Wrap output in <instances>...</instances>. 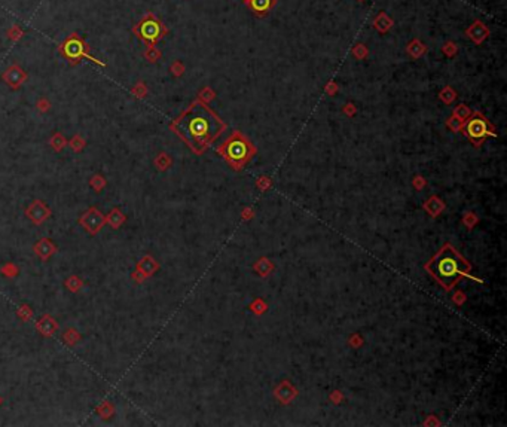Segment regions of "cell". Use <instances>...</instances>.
Here are the masks:
<instances>
[{
    "mask_svg": "<svg viewBox=\"0 0 507 427\" xmlns=\"http://www.w3.org/2000/svg\"><path fill=\"white\" fill-rule=\"evenodd\" d=\"M393 24H394V21H393L389 15H387L385 12H381V14L375 18V21H373V25H375V28H376V30H378L379 33L389 32L390 28L393 27Z\"/></svg>",
    "mask_w": 507,
    "mask_h": 427,
    "instance_id": "8fae6325",
    "label": "cell"
},
{
    "mask_svg": "<svg viewBox=\"0 0 507 427\" xmlns=\"http://www.w3.org/2000/svg\"><path fill=\"white\" fill-rule=\"evenodd\" d=\"M246 2L256 15H265L274 8L277 0H246Z\"/></svg>",
    "mask_w": 507,
    "mask_h": 427,
    "instance_id": "9c48e42d",
    "label": "cell"
},
{
    "mask_svg": "<svg viewBox=\"0 0 507 427\" xmlns=\"http://www.w3.org/2000/svg\"><path fill=\"white\" fill-rule=\"evenodd\" d=\"M466 35L468 36V39H471L474 43H482L488 36H489V28L482 22V21H474L467 30H466Z\"/></svg>",
    "mask_w": 507,
    "mask_h": 427,
    "instance_id": "ba28073f",
    "label": "cell"
},
{
    "mask_svg": "<svg viewBox=\"0 0 507 427\" xmlns=\"http://www.w3.org/2000/svg\"><path fill=\"white\" fill-rule=\"evenodd\" d=\"M82 222L85 223V226L88 228L89 231L96 233L97 230H100V226H101V223H103V217H101V213H100V212H97V210L93 209V210H89V212L86 213V216L83 217Z\"/></svg>",
    "mask_w": 507,
    "mask_h": 427,
    "instance_id": "30bf717a",
    "label": "cell"
},
{
    "mask_svg": "<svg viewBox=\"0 0 507 427\" xmlns=\"http://www.w3.org/2000/svg\"><path fill=\"white\" fill-rule=\"evenodd\" d=\"M406 51H408V54L412 57V58H420V57L423 55V54H426L427 52V46L426 45H423L420 40H412L409 45H408V48H406Z\"/></svg>",
    "mask_w": 507,
    "mask_h": 427,
    "instance_id": "7c38bea8",
    "label": "cell"
},
{
    "mask_svg": "<svg viewBox=\"0 0 507 427\" xmlns=\"http://www.w3.org/2000/svg\"><path fill=\"white\" fill-rule=\"evenodd\" d=\"M464 131H466L467 137L473 141L476 146H479L481 143H484L488 136H495V130L488 122V119L484 118L481 113H476V115L466 124Z\"/></svg>",
    "mask_w": 507,
    "mask_h": 427,
    "instance_id": "8992f818",
    "label": "cell"
},
{
    "mask_svg": "<svg viewBox=\"0 0 507 427\" xmlns=\"http://www.w3.org/2000/svg\"><path fill=\"white\" fill-rule=\"evenodd\" d=\"M171 70H173V73H174L176 76H178V75H182V73H183V66L177 61V63H174V64L171 66Z\"/></svg>",
    "mask_w": 507,
    "mask_h": 427,
    "instance_id": "ac0fdd59",
    "label": "cell"
},
{
    "mask_svg": "<svg viewBox=\"0 0 507 427\" xmlns=\"http://www.w3.org/2000/svg\"><path fill=\"white\" fill-rule=\"evenodd\" d=\"M368 54H369V51H368L366 45H363V43H359V45H355V46L352 48V55L355 57L357 60H363V58H366Z\"/></svg>",
    "mask_w": 507,
    "mask_h": 427,
    "instance_id": "4fadbf2b",
    "label": "cell"
},
{
    "mask_svg": "<svg viewBox=\"0 0 507 427\" xmlns=\"http://www.w3.org/2000/svg\"><path fill=\"white\" fill-rule=\"evenodd\" d=\"M133 32L140 40L147 43V46H155L156 42L168 33V28L152 12H149L133 27Z\"/></svg>",
    "mask_w": 507,
    "mask_h": 427,
    "instance_id": "277c9868",
    "label": "cell"
},
{
    "mask_svg": "<svg viewBox=\"0 0 507 427\" xmlns=\"http://www.w3.org/2000/svg\"><path fill=\"white\" fill-rule=\"evenodd\" d=\"M144 57L151 63H155V61H158L161 58V52L155 46H147V51L144 52Z\"/></svg>",
    "mask_w": 507,
    "mask_h": 427,
    "instance_id": "9a60e30c",
    "label": "cell"
},
{
    "mask_svg": "<svg viewBox=\"0 0 507 427\" xmlns=\"http://www.w3.org/2000/svg\"><path fill=\"white\" fill-rule=\"evenodd\" d=\"M173 128L195 152L201 154L222 134L225 124L204 103L196 101L173 124Z\"/></svg>",
    "mask_w": 507,
    "mask_h": 427,
    "instance_id": "6da1fadb",
    "label": "cell"
},
{
    "mask_svg": "<svg viewBox=\"0 0 507 427\" xmlns=\"http://www.w3.org/2000/svg\"><path fill=\"white\" fill-rule=\"evenodd\" d=\"M3 79H5V82L9 85L11 88H15V90H17V88L21 87L22 82L27 79V75H25V72H24L20 66L14 64V66L8 67V69L5 70Z\"/></svg>",
    "mask_w": 507,
    "mask_h": 427,
    "instance_id": "52a82bcc",
    "label": "cell"
},
{
    "mask_svg": "<svg viewBox=\"0 0 507 427\" xmlns=\"http://www.w3.org/2000/svg\"><path fill=\"white\" fill-rule=\"evenodd\" d=\"M54 252V247L51 246V243H48L46 240L40 241L38 246H36V253H40L43 258H46L48 254H51Z\"/></svg>",
    "mask_w": 507,
    "mask_h": 427,
    "instance_id": "5bb4252c",
    "label": "cell"
},
{
    "mask_svg": "<svg viewBox=\"0 0 507 427\" xmlns=\"http://www.w3.org/2000/svg\"><path fill=\"white\" fill-rule=\"evenodd\" d=\"M59 52H61V55L66 60H69L70 64H78L82 60H88V61L101 66V67H106V64L103 61L97 60L96 57L89 54V46L85 43V40L78 33L70 35L61 45H59Z\"/></svg>",
    "mask_w": 507,
    "mask_h": 427,
    "instance_id": "5b68a950",
    "label": "cell"
},
{
    "mask_svg": "<svg viewBox=\"0 0 507 427\" xmlns=\"http://www.w3.org/2000/svg\"><path fill=\"white\" fill-rule=\"evenodd\" d=\"M455 115H457V116H460V118H466V116H468V115H470V112H468V109H467L464 104H461V106H458V107H457V110H455Z\"/></svg>",
    "mask_w": 507,
    "mask_h": 427,
    "instance_id": "e0dca14e",
    "label": "cell"
},
{
    "mask_svg": "<svg viewBox=\"0 0 507 427\" xmlns=\"http://www.w3.org/2000/svg\"><path fill=\"white\" fill-rule=\"evenodd\" d=\"M359 2H363V0H359Z\"/></svg>",
    "mask_w": 507,
    "mask_h": 427,
    "instance_id": "d6986e66",
    "label": "cell"
},
{
    "mask_svg": "<svg viewBox=\"0 0 507 427\" xmlns=\"http://www.w3.org/2000/svg\"><path fill=\"white\" fill-rule=\"evenodd\" d=\"M427 268L445 289H451L463 275L470 271V265L451 246H445Z\"/></svg>",
    "mask_w": 507,
    "mask_h": 427,
    "instance_id": "7a4b0ae2",
    "label": "cell"
},
{
    "mask_svg": "<svg viewBox=\"0 0 507 427\" xmlns=\"http://www.w3.org/2000/svg\"><path fill=\"white\" fill-rule=\"evenodd\" d=\"M442 51H443V54H445V55H448V57H454V55L457 54L458 48H457V45H455L454 42H446V43L443 45Z\"/></svg>",
    "mask_w": 507,
    "mask_h": 427,
    "instance_id": "2e32d148",
    "label": "cell"
},
{
    "mask_svg": "<svg viewBox=\"0 0 507 427\" xmlns=\"http://www.w3.org/2000/svg\"><path fill=\"white\" fill-rule=\"evenodd\" d=\"M220 152L232 165H236L240 168L244 162L249 161V158L253 155L254 151L246 137H243L240 133H234L223 143V146L220 148Z\"/></svg>",
    "mask_w": 507,
    "mask_h": 427,
    "instance_id": "3957f363",
    "label": "cell"
}]
</instances>
